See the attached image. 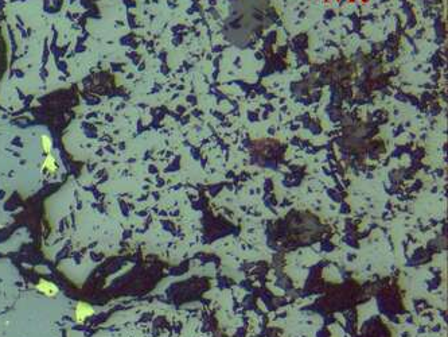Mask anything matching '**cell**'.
Listing matches in <instances>:
<instances>
[{"mask_svg": "<svg viewBox=\"0 0 448 337\" xmlns=\"http://www.w3.org/2000/svg\"><path fill=\"white\" fill-rule=\"evenodd\" d=\"M94 313L93 308L88 304H84V302H80L76 308V321L77 322H84L86 317H89Z\"/></svg>", "mask_w": 448, "mask_h": 337, "instance_id": "6da1fadb", "label": "cell"}, {"mask_svg": "<svg viewBox=\"0 0 448 337\" xmlns=\"http://www.w3.org/2000/svg\"><path fill=\"white\" fill-rule=\"evenodd\" d=\"M36 287H38V290L41 291V293H43V294L47 295V297H54V295H57V293H58V287L55 286L54 283L49 282V281H45V279H41Z\"/></svg>", "mask_w": 448, "mask_h": 337, "instance_id": "7a4b0ae2", "label": "cell"}, {"mask_svg": "<svg viewBox=\"0 0 448 337\" xmlns=\"http://www.w3.org/2000/svg\"><path fill=\"white\" fill-rule=\"evenodd\" d=\"M45 167H46L47 170H50V172H54L55 170V161L51 155H49L46 161H45Z\"/></svg>", "mask_w": 448, "mask_h": 337, "instance_id": "3957f363", "label": "cell"}, {"mask_svg": "<svg viewBox=\"0 0 448 337\" xmlns=\"http://www.w3.org/2000/svg\"><path fill=\"white\" fill-rule=\"evenodd\" d=\"M42 143H43V149H45V151H46V153H49V151H50V147H51L50 139H49L47 137H43Z\"/></svg>", "mask_w": 448, "mask_h": 337, "instance_id": "277c9868", "label": "cell"}]
</instances>
